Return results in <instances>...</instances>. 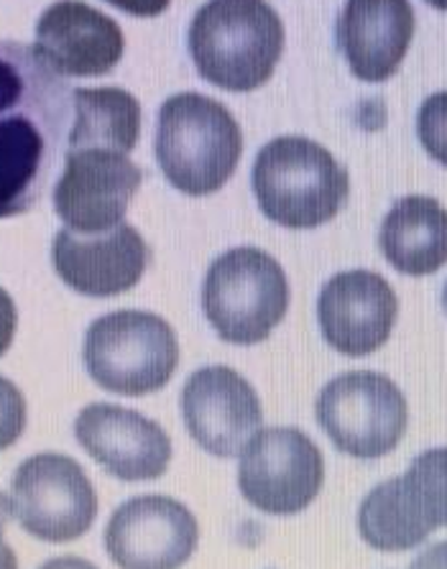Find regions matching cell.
<instances>
[{
    "mask_svg": "<svg viewBox=\"0 0 447 569\" xmlns=\"http://www.w3.org/2000/svg\"><path fill=\"white\" fill-rule=\"evenodd\" d=\"M427 3H433L435 8H443V11H447V0H427Z\"/></svg>",
    "mask_w": 447,
    "mask_h": 569,
    "instance_id": "cell-29",
    "label": "cell"
},
{
    "mask_svg": "<svg viewBox=\"0 0 447 569\" xmlns=\"http://www.w3.org/2000/svg\"><path fill=\"white\" fill-rule=\"evenodd\" d=\"M74 90L37 47L0 41V218L31 210L74 120Z\"/></svg>",
    "mask_w": 447,
    "mask_h": 569,
    "instance_id": "cell-1",
    "label": "cell"
},
{
    "mask_svg": "<svg viewBox=\"0 0 447 569\" xmlns=\"http://www.w3.org/2000/svg\"><path fill=\"white\" fill-rule=\"evenodd\" d=\"M315 417L340 452L358 460H376L401 442L409 411L407 399L389 376L354 370L322 388Z\"/></svg>",
    "mask_w": 447,
    "mask_h": 569,
    "instance_id": "cell-7",
    "label": "cell"
},
{
    "mask_svg": "<svg viewBox=\"0 0 447 569\" xmlns=\"http://www.w3.org/2000/svg\"><path fill=\"white\" fill-rule=\"evenodd\" d=\"M11 516H13V503L0 493V545H3V533H6L8 521H11Z\"/></svg>",
    "mask_w": 447,
    "mask_h": 569,
    "instance_id": "cell-27",
    "label": "cell"
},
{
    "mask_svg": "<svg viewBox=\"0 0 447 569\" xmlns=\"http://www.w3.org/2000/svg\"><path fill=\"white\" fill-rule=\"evenodd\" d=\"M284 49V23L266 0H208L189 26V51L205 80L254 90L269 80Z\"/></svg>",
    "mask_w": 447,
    "mask_h": 569,
    "instance_id": "cell-2",
    "label": "cell"
},
{
    "mask_svg": "<svg viewBox=\"0 0 447 569\" xmlns=\"http://www.w3.org/2000/svg\"><path fill=\"white\" fill-rule=\"evenodd\" d=\"M11 503L23 531L49 545L80 539L98 516V493L82 465L57 452L21 462L11 482Z\"/></svg>",
    "mask_w": 447,
    "mask_h": 569,
    "instance_id": "cell-8",
    "label": "cell"
},
{
    "mask_svg": "<svg viewBox=\"0 0 447 569\" xmlns=\"http://www.w3.org/2000/svg\"><path fill=\"white\" fill-rule=\"evenodd\" d=\"M289 307L287 273L261 248L240 246L215 258L202 281V309L226 342L266 340Z\"/></svg>",
    "mask_w": 447,
    "mask_h": 569,
    "instance_id": "cell-6",
    "label": "cell"
},
{
    "mask_svg": "<svg viewBox=\"0 0 447 569\" xmlns=\"http://www.w3.org/2000/svg\"><path fill=\"white\" fill-rule=\"evenodd\" d=\"M266 218L284 228H317L346 204L350 179L328 149L305 136H279L264 146L251 174Z\"/></svg>",
    "mask_w": 447,
    "mask_h": 569,
    "instance_id": "cell-4",
    "label": "cell"
},
{
    "mask_svg": "<svg viewBox=\"0 0 447 569\" xmlns=\"http://www.w3.org/2000/svg\"><path fill=\"white\" fill-rule=\"evenodd\" d=\"M151 251L141 232L120 222L102 232L59 230L51 261L67 287L85 297H116L133 289L149 266Z\"/></svg>",
    "mask_w": 447,
    "mask_h": 569,
    "instance_id": "cell-14",
    "label": "cell"
},
{
    "mask_svg": "<svg viewBox=\"0 0 447 569\" xmlns=\"http://www.w3.org/2000/svg\"><path fill=\"white\" fill-rule=\"evenodd\" d=\"M240 151L244 133L222 102L200 92H179L161 106L157 159L179 192H218L236 171Z\"/></svg>",
    "mask_w": 447,
    "mask_h": 569,
    "instance_id": "cell-3",
    "label": "cell"
},
{
    "mask_svg": "<svg viewBox=\"0 0 447 569\" xmlns=\"http://www.w3.org/2000/svg\"><path fill=\"white\" fill-rule=\"evenodd\" d=\"M85 368L110 393L146 396L165 388L179 363V342L167 319L120 309L95 319L82 345Z\"/></svg>",
    "mask_w": 447,
    "mask_h": 569,
    "instance_id": "cell-5",
    "label": "cell"
},
{
    "mask_svg": "<svg viewBox=\"0 0 447 569\" xmlns=\"http://www.w3.org/2000/svg\"><path fill=\"white\" fill-rule=\"evenodd\" d=\"M417 133L429 157L447 167V90L429 94L423 102L417 116Z\"/></svg>",
    "mask_w": 447,
    "mask_h": 569,
    "instance_id": "cell-21",
    "label": "cell"
},
{
    "mask_svg": "<svg viewBox=\"0 0 447 569\" xmlns=\"http://www.w3.org/2000/svg\"><path fill=\"white\" fill-rule=\"evenodd\" d=\"M182 417L189 435L215 457L244 455L261 432L259 393L228 366L195 370L182 388Z\"/></svg>",
    "mask_w": 447,
    "mask_h": 569,
    "instance_id": "cell-12",
    "label": "cell"
},
{
    "mask_svg": "<svg viewBox=\"0 0 447 569\" xmlns=\"http://www.w3.org/2000/svg\"><path fill=\"white\" fill-rule=\"evenodd\" d=\"M141 131V106L120 88L74 90V120L67 151L108 149L128 153L136 149Z\"/></svg>",
    "mask_w": 447,
    "mask_h": 569,
    "instance_id": "cell-19",
    "label": "cell"
},
{
    "mask_svg": "<svg viewBox=\"0 0 447 569\" xmlns=\"http://www.w3.org/2000/svg\"><path fill=\"white\" fill-rule=\"evenodd\" d=\"M141 169L128 153L108 149L67 151L54 184V212L70 230L102 232L123 222L141 187Z\"/></svg>",
    "mask_w": 447,
    "mask_h": 569,
    "instance_id": "cell-11",
    "label": "cell"
},
{
    "mask_svg": "<svg viewBox=\"0 0 447 569\" xmlns=\"http://www.w3.org/2000/svg\"><path fill=\"white\" fill-rule=\"evenodd\" d=\"M378 246L401 273H435L447 263V210L433 197H401L386 212Z\"/></svg>",
    "mask_w": 447,
    "mask_h": 569,
    "instance_id": "cell-18",
    "label": "cell"
},
{
    "mask_svg": "<svg viewBox=\"0 0 447 569\" xmlns=\"http://www.w3.org/2000/svg\"><path fill=\"white\" fill-rule=\"evenodd\" d=\"M443 305H445V312H447V283H445V291H443Z\"/></svg>",
    "mask_w": 447,
    "mask_h": 569,
    "instance_id": "cell-30",
    "label": "cell"
},
{
    "mask_svg": "<svg viewBox=\"0 0 447 569\" xmlns=\"http://www.w3.org/2000/svg\"><path fill=\"white\" fill-rule=\"evenodd\" d=\"M26 429V399L19 386L0 376V452L19 442Z\"/></svg>",
    "mask_w": 447,
    "mask_h": 569,
    "instance_id": "cell-22",
    "label": "cell"
},
{
    "mask_svg": "<svg viewBox=\"0 0 447 569\" xmlns=\"http://www.w3.org/2000/svg\"><path fill=\"white\" fill-rule=\"evenodd\" d=\"M74 437L95 462L126 482L157 480L171 460V439L157 421L118 403H90L74 419Z\"/></svg>",
    "mask_w": 447,
    "mask_h": 569,
    "instance_id": "cell-13",
    "label": "cell"
},
{
    "mask_svg": "<svg viewBox=\"0 0 447 569\" xmlns=\"http://www.w3.org/2000/svg\"><path fill=\"white\" fill-rule=\"evenodd\" d=\"M397 486L404 508L427 537L447 526V447L415 457Z\"/></svg>",
    "mask_w": 447,
    "mask_h": 569,
    "instance_id": "cell-20",
    "label": "cell"
},
{
    "mask_svg": "<svg viewBox=\"0 0 447 569\" xmlns=\"http://www.w3.org/2000/svg\"><path fill=\"white\" fill-rule=\"evenodd\" d=\"M409 569H447V541L425 549Z\"/></svg>",
    "mask_w": 447,
    "mask_h": 569,
    "instance_id": "cell-25",
    "label": "cell"
},
{
    "mask_svg": "<svg viewBox=\"0 0 447 569\" xmlns=\"http://www.w3.org/2000/svg\"><path fill=\"white\" fill-rule=\"evenodd\" d=\"M322 480L320 447L295 427L264 429L240 455L238 488L246 501L264 513L305 511L320 493Z\"/></svg>",
    "mask_w": 447,
    "mask_h": 569,
    "instance_id": "cell-9",
    "label": "cell"
},
{
    "mask_svg": "<svg viewBox=\"0 0 447 569\" xmlns=\"http://www.w3.org/2000/svg\"><path fill=\"white\" fill-rule=\"evenodd\" d=\"M415 37L409 0H346L338 19V44L354 74L381 82L397 72Z\"/></svg>",
    "mask_w": 447,
    "mask_h": 569,
    "instance_id": "cell-17",
    "label": "cell"
},
{
    "mask_svg": "<svg viewBox=\"0 0 447 569\" xmlns=\"http://www.w3.org/2000/svg\"><path fill=\"white\" fill-rule=\"evenodd\" d=\"M123 31L82 0H57L37 21V49L64 77H98L123 57Z\"/></svg>",
    "mask_w": 447,
    "mask_h": 569,
    "instance_id": "cell-16",
    "label": "cell"
},
{
    "mask_svg": "<svg viewBox=\"0 0 447 569\" xmlns=\"http://www.w3.org/2000/svg\"><path fill=\"white\" fill-rule=\"evenodd\" d=\"M0 569H19V559H16V551L8 545H0Z\"/></svg>",
    "mask_w": 447,
    "mask_h": 569,
    "instance_id": "cell-28",
    "label": "cell"
},
{
    "mask_svg": "<svg viewBox=\"0 0 447 569\" xmlns=\"http://www.w3.org/2000/svg\"><path fill=\"white\" fill-rule=\"evenodd\" d=\"M16 322H19V315H16L13 299L3 287H0V356H6V350L11 348Z\"/></svg>",
    "mask_w": 447,
    "mask_h": 569,
    "instance_id": "cell-23",
    "label": "cell"
},
{
    "mask_svg": "<svg viewBox=\"0 0 447 569\" xmlns=\"http://www.w3.org/2000/svg\"><path fill=\"white\" fill-rule=\"evenodd\" d=\"M108 3L133 16H159L169 6V0H108Z\"/></svg>",
    "mask_w": 447,
    "mask_h": 569,
    "instance_id": "cell-24",
    "label": "cell"
},
{
    "mask_svg": "<svg viewBox=\"0 0 447 569\" xmlns=\"http://www.w3.org/2000/svg\"><path fill=\"white\" fill-rule=\"evenodd\" d=\"M39 569H98V567L80 557H57V559H49V562L41 565Z\"/></svg>",
    "mask_w": 447,
    "mask_h": 569,
    "instance_id": "cell-26",
    "label": "cell"
},
{
    "mask_svg": "<svg viewBox=\"0 0 447 569\" xmlns=\"http://www.w3.org/2000/svg\"><path fill=\"white\" fill-rule=\"evenodd\" d=\"M197 541L200 526L192 511L167 496L131 498L106 526V551L120 569H179Z\"/></svg>",
    "mask_w": 447,
    "mask_h": 569,
    "instance_id": "cell-10",
    "label": "cell"
},
{
    "mask_svg": "<svg viewBox=\"0 0 447 569\" xmlns=\"http://www.w3.org/2000/svg\"><path fill=\"white\" fill-rule=\"evenodd\" d=\"M399 315L391 283L374 271H342L317 297L325 340L342 356H368L389 340Z\"/></svg>",
    "mask_w": 447,
    "mask_h": 569,
    "instance_id": "cell-15",
    "label": "cell"
}]
</instances>
